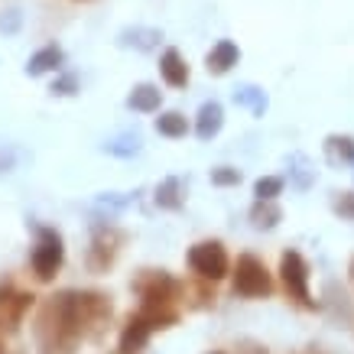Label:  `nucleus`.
<instances>
[{
	"label": "nucleus",
	"instance_id": "f257e3e1",
	"mask_svg": "<svg viewBox=\"0 0 354 354\" xmlns=\"http://www.w3.org/2000/svg\"><path fill=\"white\" fill-rule=\"evenodd\" d=\"M111 319V302L101 292L65 290L55 292L39 306L36 315V344L43 354H72L88 328Z\"/></svg>",
	"mask_w": 354,
	"mask_h": 354
},
{
	"label": "nucleus",
	"instance_id": "f03ea898",
	"mask_svg": "<svg viewBox=\"0 0 354 354\" xmlns=\"http://www.w3.org/2000/svg\"><path fill=\"white\" fill-rule=\"evenodd\" d=\"M133 290H137L140 299H143L140 312H143L156 328H169V325L179 319L176 299L183 296V283L172 279L169 273H162V270H143V277L133 283Z\"/></svg>",
	"mask_w": 354,
	"mask_h": 354
},
{
	"label": "nucleus",
	"instance_id": "7ed1b4c3",
	"mask_svg": "<svg viewBox=\"0 0 354 354\" xmlns=\"http://www.w3.org/2000/svg\"><path fill=\"white\" fill-rule=\"evenodd\" d=\"M65 260V244H62V234L55 227H36V247H32V273L49 283L55 277V270L62 267Z\"/></svg>",
	"mask_w": 354,
	"mask_h": 354
},
{
	"label": "nucleus",
	"instance_id": "20e7f679",
	"mask_svg": "<svg viewBox=\"0 0 354 354\" xmlns=\"http://www.w3.org/2000/svg\"><path fill=\"white\" fill-rule=\"evenodd\" d=\"M234 292L247 296V299H263L273 292V279L270 270L263 267V260H257L254 254H241L234 263Z\"/></svg>",
	"mask_w": 354,
	"mask_h": 354
},
{
	"label": "nucleus",
	"instance_id": "39448f33",
	"mask_svg": "<svg viewBox=\"0 0 354 354\" xmlns=\"http://www.w3.org/2000/svg\"><path fill=\"white\" fill-rule=\"evenodd\" d=\"M189 267H192L195 277L218 283V279L227 277L231 260H227V250L218 244V241H202V244H195L192 250H189Z\"/></svg>",
	"mask_w": 354,
	"mask_h": 354
},
{
	"label": "nucleus",
	"instance_id": "423d86ee",
	"mask_svg": "<svg viewBox=\"0 0 354 354\" xmlns=\"http://www.w3.org/2000/svg\"><path fill=\"white\" fill-rule=\"evenodd\" d=\"M279 273H283V286H286V292H290L292 299L299 302V306H312L309 267H306L302 254H296V250H286V254H283V260H279Z\"/></svg>",
	"mask_w": 354,
	"mask_h": 354
},
{
	"label": "nucleus",
	"instance_id": "0eeeda50",
	"mask_svg": "<svg viewBox=\"0 0 354 354\" xmlns=\"http://www.w3.org/2000/svg\"><path fill=\"white\" fill-rule=\"evenodd\" d=\"M124 244V234L118 227H97L95 237H91V250H88V267L91 273H104V270L118 260V250Z\"/></svg>",
	"mask_w": 354,
	"mask_h": 354
},
{
	"label": "nucleus",
	"instance_id": "6e6552de",
	"mask_svg": "<svg viewBox=\"0 0 354 354\" xmlns=\"http://www.w3.org/2000/svg\"><path fill=\"white\" fill-rule=\"evenodd\" d=\"M156 332V325L143 315V312H137V315H130L127 325H124V332H120V344L118 351L120 354H137L147 348V342H150V335Z\"/></svg>",
	"mask_w": 354,
	"mask_h": 354
},
{
	"label": "nucleus",
	"instance_id": "1a4fd4ad",
	"mask_svg": "<svg viewBox=\"0 0 354 354\" xmlns=\"http://www.w3.org/2000/svg\"><path fill=\"white\" fill-rule=\"evenodd\" d=\"M32 306V296L30 292H20L13 290V283H3L0 286V325H7V328H17L23 319V312Z\"/></svg>",
	"mask_w": 354,
	"mask_h": 354
},
{
	"label": "nucleus",
	"instance_id": "9d476101",
	"mask_svg": "<svg viewBox=\"0 0 354 354\" xmlns=\"http://www.w3.org/2000/svg\"><path fill=\"white\" fill-rule=\"evenodd\" d=\"M237 59H241V49L231 39H221V43L212 46V53L205 55V65H208L212 75H225L237 65Z\"/></svg>",
	"mask_w": 354,
	"mask_h": 354
},
{
	"label": "nucleus",
	"instance_id": "9b49d317",
	"mask_svg": "<svg viewBox=\"0 0 354 354\" xmlns=\"http://www.w3.org/2000/svg\"><path fill=\"white\" fill-rule=\"evenodd\" d=\"M160 75L166 78V85H172V88L189 85V65H185L179 49H166V53L160 55Z\"/></svg>",
	"mask_w": 354,
	"mask_h": 354
},
{
	"label": "nucleus",
	"instance_id": "f8f14e48",
	"mask_svg": "<svg viewBox=\"0 0 354 354\" xmlns=\"http://www.w3.org/2000/svg\"><path fill=\"white\" fill-rule=\"evenodd\" d=\"M221 124H225V111H221V104H218V101H205L202 108H198V118H195V133H198V140L218 137Z\"/></svg>",
	"mask_w": 354,
	"mask_h": 354
},
{
	"label": "nucleus",
	"instance_id": "ddd939ff",
	"mask_svg": "<svg viewBox=\"0 0 354 354\" xmlns=\"http://www.w3.org/2000/svg\"><path fill=\"white\" fill-rule=\"evenodd\" d=\"M65 62V53L59 49V46H46V49H39V53L30 55V62H26V75H46V72H59Z\"/></svg>",
	"mask_w": 354,
	"mask_h": 354
},
{
	"label": "nucleus",
	"instance_id": "4468645a",
	"mask_svg": "<svg viewBox=\"0 0 354 354\" xmlns=\"http://www.w3.org/2000/svg\"><path fill=\"white\" fill-rule=\"evenodd\" d=\"M160 104H162V91L156 85H150V82L137 85L127 95V108L140 111V114H153V111H160Z\"/></svg>",
	"mask_w": 354,
	"mask_h": 354
},
{
	"label": "nucleus",
	"instance_id": "2eb2a0df",
	"mask_svg": "<svg viewBox=\"0 0 354 354\" xmlns=\"http://www.w3.org/2000/svg\"><path fill=\"white\" fill-rule=\"evenodd\" d=\"M162 39L160 30H153V26H133V30H124L118 36L120 46H127V49H140V53H150V49H156Z\"/></svg>",
	"mask_w": 354,
	"mask_h": 354
},
{
	"label": "nucleus",
	"instance_id": "dca6fc26",
	"mask_svg": "<svg viewBox=\"0 0 354 354\" xmlns=\"http://www.w3.org/2000/svg\"><path fill=\"white\" fill-rule=\"evenodd\" d=\"M156 205L166 208V212H179L185 205V192H183V179L179 176H169L156 185Z\"/></svg>",
	"mask_w": 354,
	"mask_h": 354
},
{
	"label": "nucleus",
	"instance_id": "f3484780",
	"mask_svg": "<svg viewBox=\"0 0 354 354\" xmlns=\"http://www.w3.org/2000/svg\"><path fill=\"white\" fill-rule=\"evenodd\" d=\"M234 101L241 108L250 111V114H257V118H263V111H267V95H263V88H257V85L234 88Z\"/></svg>",
	"mask_w": 354,
	"mask_h": 354
},
{
	"label": "nucleus",
	"instance_id": "a211bd4d",
	"mask_svg": "<svg viewBox=\"0 0 354 354\" xmlns=\"http://www.w3.org/2000/svg\"><path fill=\"white\" fill-rule=\"evenodd\" d=\"M279 218H283V212H279V205H273V198H257V205L250 208L254 227H277Z\"/></svg>",
	"mask_w": 354,
	"mask_h": 354
},
{
	"label": "nucleus",
	"instance_id": "6ab92c4d",
	"mask_svg": "<svg viewBox=\"0 0 354 354\" xmlns=\"http://www.w3.org/2000/svg\"><path fill=\"white\" fill-rule=\"evenodd\" d=\"M325 150H328V160L332 162H354V140L351 137H332L325 140Z\"/></svg>",
	"mask_w": 354,
	"mask_h": 354
},
{
	"label": "nucleus",
	"instance_id": "aec40b11",
	"mask_svg": "<svg viewBox=\"0 0 354 354\" xmlns=\"http://www.w3.org/2000/svg\"><path fill=\"white\" fill-rule=\"evenodd\" d=\"M156 130H160L162 137H185V133H189V124H185V118L179 111H166V114L156 118Z\"/></svg>",
	"mask_w": 354,
	"mask_h": 354
},
{
	"label": "nucleus",
	"instance_id": "412c9836",
	"mask_svg": "<svg viewBox=\"0 0 354 354\" xmlns=\"http://www.w3.org/2000/svg\"><path fill=\"white\" fill-rule=\"evenodd\" d=\"M104 153L130 160V156H137V153H140V137H137V133H124V137L108 140V143H104Z\"/></svg>",
	"mask_w": 354,
	"mask_h": 354
},
{
	"label": "nucleus",
	"instance_id": "4be33fe9",
	"mask_svg": "<svg viewBox=\"0 0 354 354\" xmlns=\"http://www.w3.org/2000/svg\"><path fill=\"white\" fill-rule=\"evenodd\" d=\"M290 172L296 176V185H299V189H309V185L315 183V169H312V162L306 160L302 153L290 156Z\"/></svg>",
	"mask_w": 354,
	"mask_h": 354
},
{
	"label": "nucleus",
	"instance_id": "5701e85b",
	"mask_svg": "<svg viewBox=\"0 0 354 354\" xmlns=\"http://www.w3.org/2000/svg\"><path fill=\"white\" fill-rule=\"evenodd\" d=\"M283 179L279 176H263V179H257V185H254V195L257 198H277L279 192H283Z\"/></svg>",
	"mask_w": 354,
	"mask_h": 354
},
{
	"label": "nucleus",
	"instance_id": "b1692460",
	"mask_svg": "<svg viewBox=\"0 0 354 354\" xmlns=\"http://www.w3.org/2000/svg\"><path fill=\"white\" fill-rule=\"evenodd\" d=\"M237 183H241V169H231V166L212 169V185H237Z\"/></svg>",
	"mask_w": 354,
	"mask_h": 354
},
{
	"label": "nucleus",
	"instance_id": "393cba45",
	"mask_svg": "<svg viewBox=\"0 0 354 354\" xmlns=\"http://www.w3.org/2000/svg\"><path fill=\"white\" fill-rule=\"evenodd\" d=\"M75 88H78V78L75 75H62L53 85V95H75Z\"/></svg>",
	"mask_w": 354,
	"mask_h": 354
},
{
	"label": "nucleus",
	"instance_id": "a878e982",
	"mask_svg": "<svg viewBox=\"0 0 354 354\" xmlns=\"http://www.w3.org/2000/svg\"><path fill=\"white\" fill-rule=\"evenodd\" d=\"M335 212H338V215H344V218H351V221H354V192H351V195H342V198L335 202Z\"/></svg>",
	"mask_w": 354,
	"mask_h": 354
},
{
	"label": "nucleus",
	"instance_id": "bb28decb",
	"mask_svg": "<svg viewBox=\"0 0 354 354\" xmlns=\"http://www.w3.org/2000/svg\"><path fill=\"white\" fill-rule=\"evenodd\" d=\"M10 166H13V160H10V156H3V153H0V172H10Z\"/></svg>",
	"mask_w": 354,
	"mask_h": 354
},
{
	"label": "nucleus",
	"instance_id": "cd10ccee",
	"mask_svg": "<svg viewBox=\"0 0 354 354\" xmlns=\"http://www.w3.org/2000/svg\"><path fill=\"white\" fill-rule=\"evenodd\" d=\"M351 166H354V162H351Z\"/></svg>",
	"mask_w": 354,
	"mask_h": 354
}]
</instances>
